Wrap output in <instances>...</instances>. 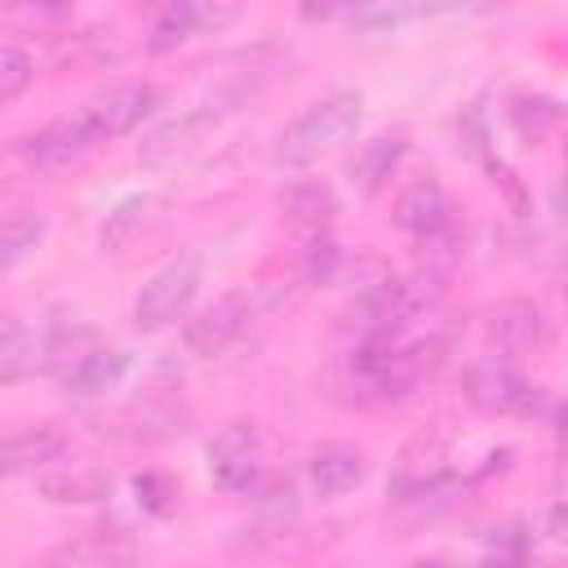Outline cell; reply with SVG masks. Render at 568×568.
<instances>
[{
	"instance_id": "6da1fadb",
	"label": "cell",
	"mask_w": 568,
	"mask_h": 568,
	"mask_svg": "<svg viewBox=\"0 0 568 568\" xmlns=\"http://www.w3.org/2000/svg\"><path fill=\"white\" fill-rule=\"evenodd\" d=\"M364 115V98L359 93H333L320 98L315 106H306L275 142V164L280 169H306L320 155H328L333 146H342Z\"/></svg>"
},
{
	"instance_id": "7a4b0ae2",
	"label": "cell",
	"mask_w": 568,
	"mask_h": 568,
	"mask_svg": "<svg viewBox=\"0 0 568 568\" xmlns=\"http://www.w3.org/2000/svg\"><path fill=\"white\" fill-rule=\"evenodd\" d=\"M462 390L479 413H493V417H537L541 404H546V390L537 382H528L506 359L470 364L466 377H462Z\"/></svg>"
},
{
	"instance_id": "3957f363",
	"label": "cell",
	"mask_w": 568,
	"mask_h": 568,
	"mask_svg": "<svg viewBox=\"0 0 568 568\" xmlns=\"http://www.w3.org/2000/svg\"><path fill=\"white\" fill-rule=\"evenodd\" d=\"M160 102H164V89H160V84H151V80H120V84L98 89V93L80 106V115H84V124L93 129L98 146H102V142H115V138L133 133L146 115H155Z\"/></svg>"
},
{
	"instance_id": "277c9868",
	"label": "cell",
	"mask_w": 568,
	"mask_h": 568,
	"mask_svg": "<svg viewBox=\"0 0 568 568\" xmlns=\"http://www.w3.org/2000/svg\"><path fill=\"white\" fill-rule=\"evenodd\" d=\"M200 280H204L200 257H178V262L160 266V271L142 284V293H138V302H133V324H138L142 333H155V328L173 324V320L195 302Z\"/></svg>"
},
{
	"instance_id": "5b68a950",
	"label": "cell",
	"mask_w": 568,
	"mask_h": 568,
	"mask_svg": "<svg viewBox=\"0 0 568 568\" xmlns=\"http://www.w3.org/2000/svg\"><path fill=\"white\" fill-rule=\"evenodd\" d=\"M209 475L222 493H248L262 475V430L248 417L226 422L209 444Z\"/></svg>"
},
{
	"instance_id": "8992f818",
	"label": "cell",
	"mask_w": 568,
	"mask_h": 568,
	"mask_svg": "<svg viewBox=\"0 0 568 568\" xmlns=\"http://www.w3.org/2000/svg\"><path fill=\"white\" fill-rule=\"evenodd\" d=\"M248 311H253V306H248V293H244V288L222 293L213 306H204L200 315H191V320H186V328H182L186 351H191V355H200V359L222 355V351L244 333Z\"/></svg>"
},
{
	"instance_id": "52a82bcc",
	"label": "cell",
	"mask_w": 568,
	"mask_h": 568,
	"mask_svg": "<svg viewBox=\"0 0 568 568\" xmlns=\"http://www.w3.org/2000/svg\"><path fill=\"white\" fill-rule=\"evenodd\" d=\"M89 151H98V138H93V129L84 124L80 111L62 115V120H53V124H44L36 133H27L22 146H18V155L31 169H67V164L84 160Z\"/></svg>"
},
{
	"instance_id": "ba28073f",
	"label": "cell",
	"mask_w": 568,
	"mask_h": 568,
	"mask_svg": "<svg viewBox=\"0 0 568 568\" xmlns=\"http://www.w3.org/2000/svg\"><path fill=\"white\" fill-rule=\"evenodd\" d=\"M395 222L417 240H444L453 231V200L439 178H417L395 200Z\"/></svg>"
},
{
	"instance_id": "9c48e42d",
	"label": "cell",
	"mask_w": 568,
	"mask_h": 568,
	"mask_svg": "<svg viewBox=\"0 0 568 568\" xmlns=\"http://www.w3.org/2000/svg\"><path fill=\"white\" fill-rule=\"evenodd\" d=\"M493 337L510 359H524V355H546L550 351V320L537 302H506L497 315H493Z\"/></svg>"
},
{
	"instance_id": "30bf717a",
	"label": "cell",
	"mask_w": 568,
	"mask_h": 568,
	"mask_svg": "<svg viewBox=\"0 0 568 568\" xmlns=\"http://www.w3.org/2000/svg\"><path fill=\"white\" fill-rule=\"evenodd\" d=\"M306 470H311V484H315L320 497H342V493H351L355 484H364V475H368V457H364L359 444L328 439V444L311 448Z\"/></svg>"
},
{
	"instance_id": "8fae6325",
	"label": "cell",
	"mask_w": 568,
	"mask_h": 568,
	"mask_svg": "<svg viewBox=\"0 0 568 568\" xmlns=\"http://www.w3.org/2000/svg\"><path fill=\"white\" fill-rule=\"evenodd\" d=\"M235 18V9H213V4H195V0H173L155 13L151 31H146V49L151 53H173L178 44H186L191 36H200L204 27H217Z\"/></svg>"
},
{
	"instance_id": "7c38bea8",
	"label": "cell",
	"mask_w": 568,
	"mask_h": 568,
	"mask_svg": "<svg viewBox=\"0 0 568 568\" xmlns=\"http://www.w3.org/2000/svg\"><path fill=\"white\" fill-rule=\"evenodd\" d=\"M67 448V435L49 422L40 426H22V430H9L0 435V479H13V475H27V470H40L49 462H58Z\"/></svg>"
},
{
	"instance_id": "4fadbf2b",
	"label": "cell",
	"mask_w": 568,
	"mask_h": 568,
	"mask_svg": "<svg viewBox=\"0 0 568 568\" xmlns=\"http://www.w3.org/2000/svg\"><path fill=\"white\" fill-rule=\"evenodd\" d=\"M129 373V355L115 346H89L80 351L67 368H62V390L75 399H93L106 395L111 386H120V377Z\"/></svg>"
},
{
	"instance_id": "5bb4252c",
	"label": "cell",
	"mask_w": 568,
	"mask_h": 568,
	"mask_svg": "<svg viewBox=\"0 0 568 568\" xmlns=\"http://www.w3.org/2000/svg\"><path fill=\"white\" fill-rule=\"evenodd\" d=\"M44 568H138V550L115 528L111 532H84V537L58 546L44 559Z\"/></svg>"
},
{
	"instance_id": "9a60e30c",
	"label": "cell",
	"mask_w": 568,
	"mask_h": 568,
	"mask_svg": "<svg viewBox=\"0 0 568 568\" xmlns=\"http://www.w3.org/2000/svg\"><path fill=\"white\" fill-rule=\"evenodd\" d=\"M213 124H217V111H213V106H191V111H182L178 120H164V124L142 142V164H169V160H178V155L191 151Z\"/></svg>"
},
{
	"instance_id": "2e32d148",
	"label": "cell",
	"mask_w": 568,
	"mask_h": 568,
	"mask_svg": "<svg viewBox=\"0 0 568 568\" xmlns=\"http://www.w3.org/2000/svg\"><path fill=\"white\" fill-rule=\"evenodd\" d=\"M40 359V337L31 333L27 320L0 315V386L22 382Z\"/></svg>"
},
{
	"instance_id": "e0dca14e",
	"label": "cell",
	"mask_w": 568,
	"mask_h": 568,
	"mask_svg": "<svg viewBox=\"0 0 568 568\" xmlns=\"http://www.w3.org/2000/svg\"><path fill=\"white\" fill-rule=\"evenodd\" d=\"M280 209L293 217V222H302V226H328L333 222V213H337V200H333V191L324 186V182H311V178H293V182H284V191H280Z\"/></svg>"
},
{
	"instance_id": "ac0fdd59",
	"label": "cell",
	"mask_w": 568,
	"mask_h": 568,
	"mask_svg": "<svg viewBox=\"0 0 568 568\" xmlns=\"http://www.w3.org/2000/svg\"><path fill=\"white\" fill-rule=\"evenodd\" d=\"M404 151H408V138H404V133H382V138H373V142L355 155L351 173L359 178V186H364V191H382V186H386V178L399 169Z\"/></svg>"
},
{
	"instance_id": "d6986e66",
	"label": "cell",
	"mask_w": 568,
	"mask_h": 568,
	"mask_svg": "<svg viewBox=\"0 0 568 568\" xmlns=\"http://www.w3.org/2000/svg\"><path fill=\"white\" fill-rule=\"evenodd\" d=\"M44 240V217L40 213H9L0 217V275L22 266Z\"/></svg>"
},
{
	"instance_id": "ffe728a7",
	"label": "cell",
	"mask_w": 568,
	"mask_h": 568,
	"mask_svg": "<svg viewBox=\"0 0 568 568\" xmlns=\"http://www.w3.org/2000/svg\"><path fill=\"white\" fill-rule=\"evenodd\" d=\"M559 102L555 98H546V93H519V98H510V124H515V133L528 142V146H537L555 124H559Z\"/></svg>"
},
{
	"instance_id": "44dd1931",
	"label": "cell",
	"mask_w": 568,
	"mask_h": 568,
	"mask_svg": "<svg viewBox=\"0 0 568 568\" xmlns=\"http://www.w3.org/2000/svg\"><path fill=\"white\" fill-rule=\"evenodd\" d=\"M479 568H528V532L519 524L488 532V555Z\"/></svg>"
},
{
	"instance_id": "7402d4cb",
	"label": "cell",
	"mask_w": 568,
	"mask_h": 568,
	"mask_svg": "<svg viewBox=\"0 0 568 568\" xmlns=\"http://www.w3.org/2000/svg\"><path fill=\"white\" fill-rule=\"evenodd\" d=\"M102 493H106V475H98V470H71V475L44 479L49 501H98Z\"/></svg>"
},
{
	"instance_id": "603a6c76",
	"label": "cell",
	"mask_w": 568,
	"mask_h": 568,
	"mask_svg": "<svg viewBox=\"0 0 568 568\" xmlns=\"http://www.w3.org/2000/svg\"><path fill=\"white\" fill-rule=\"evenodd\" d=\"M31 75H36L31 53L18 49V44H0V106H9L13 98H22L27 84H31Z\"/></svg>"
},
{
	"instance_id": "cb8c5ba5",
	"label": "cell",
	"mask_w": 568,
	"mask_h": 568,
	"mask_svg": "<svg viewBox=\"0 0 568 568\" xmlns=\"http://www.w3.org/2000/svg\"><path fill=\"white\" fill-rule=\"evenodd\" d=\"M146 209H151V200H142V195H133V200L115 204V213H106V222H102V244H106V248H120V244H129V240L142 231V222H146Z\"/></svg>"
},
{
	"instance_id": "d4e9b609",
	"label": "cell",
	"mask_w": 568,
	"mask_h": 568,
	"mask_svg": "<svg viewBox=\"0 0 568 568\" xmlns=\"http://www.w3.org/2000/svg\"><path fill=\"white\" fill-rule=\"evenodd\" d=\"M133 493H138V506H146L151 515H169L173 510V501H178V484L169 479V475H138L133 479Z\"/></svg>"
},
{
	"instance_id": "484cf974",
	"label": "cell",
	"mask_w": 568,
	"mask_h": 568,
	"mask_svg": "<svg viewBox=\"0 0 568 568\" xmlns=\"http://www.w3.org/2000/svg\"><path fill=\"white\" fill-rule=\"evenodd\" d=\"M417 568H444V564H417Z\"/></svg>"
}]
</instances>
